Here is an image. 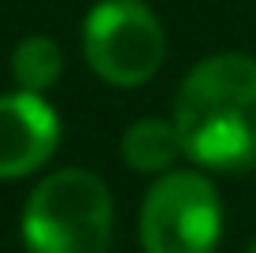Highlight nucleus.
<instances>
[{"label":"nucleus","instance_id":"7","mask_svg":"<svg viewBox=\"0 0 256 253\" xmlns=\"http://www.w3.org/2000/svg\"><path fill=\"white\" fill-rule=\"evenodd\" d=\"M64 75V52L52 38L45 34H34V38H22L12 52V78L15 86L26 93H45L48 86L60 82Z\"/></svg>","mask_w":256,"mask_h":253},{"label":"nucleus","instance_id":"2","mask_svg":"<svg viewBox=\"0 0 256 253\" xmlns=\"http://www.w3.org/2000/svg\"><path fill=\"white\" fill-rule=\"evenodd\" d=\"M22 246L30 253H108L112 194L86 168L52 171L22 208Z\"/></svg>","mask_w":256,"mask_h":253},{"label":"nucleus","instance_id":"3","mask_svg":"<svg viewBox=\"0 0 256 253\" xmlns=\"http://www.w3.org/2000/svg\"><path fill=\"white\" fill-rule=\"evenodd\" d=\"M164 49V26L145 0H100L82 23L86 64L119 90L145 86L160 71Z\"/></svg>","mask_w":256,"mask_h":253},{"label":"nucleus","instance_id":"4","mask_svg":"<svg viewBox=\"0 0 256 253\" xmlns=\"http://www.w3.org/2000/svg\"><path fill=\"white\" fill-rule=\"evenodd\" d=\"M219 234L223 205L204 171H167L152 182L138 220L145 253H216Z\"/></svg>","mask_w":256,"mask_h":253},{"label":"nucleus","instance_id":"5","mask_svg":"<svg viewBox=\"0 0 256 253\" xmlns=\"http://www.w3.org/2000/svg\"><path fill=\"white\" fill-rule=\"evenodd\" d=\"M60 145V116L41 93L0 97V179H22L45 168Z\"/></svg>","mask_w":256,"mask_h":253},{"label":"nucleus","instance_id":"6","mask_svg":"<svg viewBox=\"0 0 256 253\" xmlns=\"http://www.w3.org/2000/svg\"><path fill=\"white\" fill-rule=\"evenodd\" d=\"M182 156V138L167 119H138L122 134V160L141 175H167Z\"/></svg>","mask_w":256,"mask_h":253},{"label":"nucleus","instance_id":"1","mask_svg":"<svg viewBox=\"0 0 256 253\" xmlns=\"http://www.w3.org/2000/svg\"><path fill=\"white\" fill-rule=\"evenodd\" d=\"M171 123L197 168L226 175L256 168V60L245 52L200 60L178 86Z\"/></svg>","mask_w":256,"mask_h":253},{"label":"nucleus","instance_id":"8","mask_svg":"<svg viewBox=\"0 0 256 253\" xmlns=\"http://www.w3.org/2000/svg\"><path fill=\"white\" fill-rule=\"evenodd\" d=\"M245 253H256V238H252V242H249V249H245Z\"/></svg>","mask_w":256,"mask_h":253}]
</instances>
